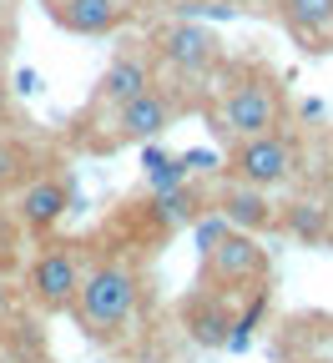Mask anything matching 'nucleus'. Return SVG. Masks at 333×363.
Returning a JSON list of instances; mask_svg holds the SVG:
<instances>
[{"instance_id": "nucleus-1", "label": "nucleus", "mask_w": 333, "mask_h": 363, "mask_svg": "<svg viewBox=\"0 0 333 363\" xmlns=\"http://www.w3.org/2000/svg\"><path fill=\"white\" fill-rule=\"evenodd\" d=\"M136 303H141V283L136 272L116 257L97 262L91 272H81V288H76V323L91 343H116L126 333V323L136 318Z\"/></svg>"}, {"instance_id": "nucleus-2", "label": "nucleus", "mask_w": 333, "mask_h": 363, "mask_svg": "<svg viewBox=\"0 0 333 363\" xmlns=\"http://www.w3.org/2000/svg\"><path fill=\"white\" fill-rule=\"evenodd\" d=\"M298 142L288 131H263V136H237V147H232V157H227V172H232V182H248V187H278V182H293V172H298Z\"/></svg>"}, {"instance_id": "nucleus-3", "label": "nucleus", "mask_w": 333, "mask_h": 363, "mask_svg": "<svg viewBox=\"0 0 333 363\" xmlns=\"http://www.w3.org/2000/svg\"><path fill=\"white\" fill-rule=\"evenodd\" d=\"M202 283L212 293H227V298L243 293V288L268 283V247L253 233H237V227H232L222 242H212L202 252Z\"/></svg>"}, {"instance_id": "nucleus-4", "label": "nucleus", "mask_w": 333, "mask_h": 363, "mask_svg": "<svg viewBox=\"0 0 333 363\" xmlns=\"http://www.w3.org/2000/svg\"><path fill=\"white\" fill-rule=\"evenodd\" d=\"M217 121L227 136H263V131H278L283 126V91L268 81V76H248L237 81L222 106H217Z\"/></svg>"}, {"instance_id": "nucleus-5", "label": "nucleus", "mask_w": 333, "mask_h": 363, "mask_svg": "<svg viewBox=\"0 0 333 363\" xmlns=\"http://www.w3.org/2000/svg\"><path fill=\"white\" fill-rule=\"evenodd\" d=\"M152 45H157V61L182 71V76H202V71H212L222 61V40L197 21H167L152 35Z\"/></svg>"}, {"instance_id": "nucleus-6", "label": "nucleus", "mask_w": 333, "mask_h": 363, "mask_svg": "<svg viewBox=\"0 0 333 363\" xmlns=\"http://www.w3.org/2000/svg\"><path fill=\"white\" fill-rule=\"evenodd\" d=\"M81 257L71 252V247H45L36 262H31V272H26V288H31V298L45 308V313H71V303H76V288H81Z\"/></svg>"}, {"instance_id": "nucleus-7", "label": "nucleus", "mask_w": 333, "mask_h": 363, "mask_svg": "<svg viewBox=\"0 0 333 363\" xmlns=\"http://www.w3.org/2000/svg\"><path fill=\"white\" fill-rule=\"evenodd\" d=\"M172 121H177V101L167 91L147 86V91H136L131 101L116 106V142H157Z\"/></svg>"}, {"instance_id": "nucleus-8", "label": "nucleus", "mask_w": 333, "mask_h": 363, "mask_svg": "<svg viewBox=\"0 0 333 363\" xmlns=\"http://www.w3.org/2000/svg\"><path fill=\"white\" fill-rule=\"evenodd\" d=\"M45 16L71 35H111L131 16V6L126 0H45Z\"/></svg>"}, {"instance_id": "nucleus-9", "label": "nucleus", "mask_w": 333, "mask_h": 363, "mask_svg": "<svg viewBox=\"0 0 333 363\" xmlns=\"http://www.w3.org/2000/svg\"><path fill=\"white\" fill-rule=\"evenodd\" d=\"M182 328H187V338H192L197 348H227V328H232L227 293H212V288L192 293L182 303Z\"/></svg>"}, {"instance_id": "nucleus-10", "label": "nucleus", "mask_w": 333, "mask_h": 363, "mask_svg": "<svg viewBox=\"0 0 333 363\" xmlns=\"http://www.w3.org/2000/svg\"><path fill=\"white\" fill-rule=\"evenodd\" d=\"M71 207H76V197H71V187L61 177H36L21 192V202H16V217L31 227V233H51Z\"/></svg>"}, {"instance_id": "nucleus-11", "label": "nucleus", "mask_w": 333, "mask_h": 363, "mask_svg": "<svg viewBox=\"0 0 333 363\" xmlns=\"http://www.w3.org/2000/svg\"><path fill=\"white\" fill-rule=\"evenodd\" d=\"M217 212L237 227V233H268V227L278 222L268 192L263 187H248V182H227L222 197H217Z\"/></svg>"}, {"instance_id": "nucleus-12", "label": "nucleus", "mask_w": 333, "mask_h": 363, "mask_svg": "<svg viewBox=\"0 0 333 363\" xmlns=\"http://www.w3.org/2000/svg\"><path fill=\"white\" fill-rule=\"evenodd\" d=\"M283 11V26H288L308 51H333V0H288Z\"/></svg>"}, {"instance_id": "nucleus-13", "label": "nucleus", "mask_w": 333, "mask_h": 363, "mask_svg": "<svg viewBox=\"0 0 333 363\" xmlns=\"http://www.w3.org/2000/svg\"><path fill=\"white\" fill-rule=\"evenodd\" d=\"M147 86H152L147 56H116V61L107 66V76H102V91H97V96H102L107 106H121V101H131L136 91H147Z\"/></svg>"}, {"instance_id": "nucleus-14", "label": "nucleus", "mask_w": 333, "mask_h": 363, "mask_svg": "<svg viewBox=\"0 0 333 363\" xmlns=\"http://www.w3.org/2000/svg\"><path fill=\"white\" fill-rule=\"evenodd\" d=\"M263 313H268V288L258 283L253 298L243 303V313H232V328H227V348H232V353H248V343H253V333H258V323H263Z\"/></svg>"}, {"instance_id": "nucleus-15", "label": "nucleus", "mask_w": 333, "mask_h": 363, "mask_svg": "<svg viewBox=\"0 0 333 363\" xmlns=\"http://www.w3.org/2000/svg\"><path fill=\"white\" fill-rule=\"evenodd\" d=\"M147 187H152V197L187 187V167H182V157H162L157 147H147Z\"/></svg>"}, {"instance_id": "nucleus-16", "label": "nucleus", "mask_w": 333, "mask_h": 363, "mask_svg": "<svg viewBox=\"0 0 333 363\" xmlns=\"http://www.w3.org/2000/svg\"><path fill=\"white\" fill-rule=\"evenodd\" d=\"M283 227H288L293 238H303V242H318L323 238V207L318 202H293L288 217H283Z\"/></svg>"}, {"instance_id": "nucleus-17", "label": "nucleus", "mask_w": 333, "mask_h": 363, "mask_svg": "<svg viewBox=\"0 0 333 363\" xmlns=\"http://www.w3.org/2000/svg\"><path fill=\"white\" fill-rule=\"evenodd\" d=\"M152 207H157V217H162V222H172V227H192V217H197V197L187 192V187H177V192H162Z\"/></svg>"}, {"instance_id": "nucleus-18", "label": "nucleus", "mask_w": 333, "mask_h": 363, "mask_svg": "<svg viewBox=\"0 0 333 363\" xmlns=\"http://www.w3.org/2000/svg\"><path fill=\"white\" fill-rule=\"evenodd\" d=\"M227 233H232V222H227L222 212H197V217H192V238H197L202 252H207L212 242H222Z\"/></svg>"}, {"instance_id": "nucleus-19", "label": "nucleus", "mask_w": 333, "mask_h": 363, "mask_svg": "<svg viewBox=\"0 0 333 363\" xmlns=\"http://www.w3.org/2000/svg\"><path fill=\"white\" fill-rule=\"evenodd\" d=\"M21 162H26V152H21V147L0 142V187H11V182L21 177Z\"/></svg>"}, {"instance_id": "nucleus-20", "label": "nucleus", "mask_w": 333, "mask_h": 363, "mask_svg": "<svg viewBox=\"0 0 333 363\" xmlns=\"http://www.w3.org/2000/svg\"><path fill=\"white\" fill-rule=\"evenodd\" d=\"M187 172H217V152H182Z\"/></svg>"}, {"instance_id": "nucleus-21", "label": "nucleus", "mask_w": 333, "mask_h": 363, "mask_svg": "<svg viewBox=\"0 0 333 363\" xmlns=\"http://www.w3.org/2000/svg\"><path fill=\"white\" fill-rule=\"evenodd\" d=\"M16 91H21V96H36V71H21L16 76Z\"/></svg>"}, {"instance_id": "nucleus-22", "label": "nucleus", "mask_w": 333, "mask_h": 363, "mask_svg": "<svg viewBox=\"0 0 333 363\" xmlns=\"http://www.w3.org/2000/svg\"><path fill=\"white\" fill-rule=\"evenodd\" d=\"M0 363H6V343H0Z\"/></svg>"}, {"instance_id": "nucleus-23", "label": "nucleus", "mask_w": 333, "mask_h": 363, "mask_svg": "<svg viewBox=\"0 0 333 363\" xmlns=\"http://www.w3.org/2000/svg\"><path fill=\"white\" fill-rule=\"evenodd\" d=\"M273 6H288V0H273Z\"/></svg>"}, {"instance_id": "nucleus-24", "label": "nucleus", "mask_w": 333, "mask_h": 363, "mask_svg": "<svg viewBox=\"0 0 333 363\" xmlns=\"http://www.w3.org/2000/svg\"><path fill=\"white\" fill-rule=\"evenodd\" d=\"M0 257H6V247H0Z\"/></svg>"}]
</instances>
